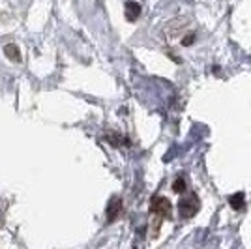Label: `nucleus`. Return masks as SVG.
Returning <instances> with one entry per match:
<instances>
[{
    "label": "nucleus",
    "instance_id": "obj_4",
    "mask_svg": "<svg viewBox=\"0 0 251 249\" xmlns=\"http://www.w3.org/2000/svg\"><path fill=\"white\" fill-rule=\"evenodd\" d=\"M120 212H122V199L115 195V197H111L109 200V204H107V210H105V214H107V223H115L118 216H120Z\"/></svg>",
    "mask_w": 251,
    "mask_h": 249
},
{
    "label": "nucleus",
    "instance_id": "obj_3",
    "mask_svg": "<svg viewBox=\"0 0 251 249\" xmlns=\"http://www.w3.org/2000/svg\"><path fill=\"white\" fill-rule=\"evenodd\" d=\"M189 26V19L188 17H175L171 21L165 23L163 26V34L167 40H175V38H180L184 32L188 30Z\"/></svg>",
    "mask_w": 251,
    "mask_h": 249
},
{
    "label": "nucleus",
    "instance_id": "obj_6",
    "mask_svg": "<svg viewBox=\"0 0 251 249\" xmlns=\"http://www.w3.org/2000/svg\"><path fill=\"white\" fill-rule=\"evenodd\" d=\"M229 204H230V208H232V210H236V212L244 210V208H246V193H244V191H238V193L230 195Z\"/></svg>",
    "mask_w": 251,
    "mask_h": 249
},
{
    "label": "nucleus",
    "instance_id": "obj_7",
    "mask_svg": "<svg viewBox=\"0 0 251 249\" xmlns=\"http://www.w3.org/2000/svg\"><path fill=\"white\" fill-rule=\"evenodd\" d=\"M4 54L10 58L11 62H21V51H19V47L15 43L4 45Z\"/></svg>",
    "mask_w": 251,
    "mask_h": 249
},
{
    "label": "nucleus",
    "instance_id": "obj_5",
    "mask_svg": "<svg viewBox=\"0 0 251 249\" xmlns=\"http://www.w3.org/2000/svg\"><path fill=\"white\" fill-rule=\"evenodd\" d=\"M141 4L135 2V0H127L124 6V13H126V19L129 23H135L139 17H141Z\"/></svg>",
    "mask_w": 251,
    "mask_h": 249
},
{
    "label": "nucleus",
    "instance_id": "obj_9",
    "mask_svg": "<svg viewBox=\"0 0 251 249\" xmlns=\"http://www.w3.org/2000/svg\"><path fill=\"white\" fill-rule=\"evenodd\" d=\"M195 38H197V34L195 32H189V34H186V36H182V45L184 47H189V45H193L195 43Z\"/></svg>",
    "mask_w": 251,
    "mask_h": 249
},
{
    "label": "nucleus",
    "instance_id": "obj_2",
    "mask_svg": "<svg viewBox=\"0 0 251 249\" xmlns=\"http://www.w3.org/2000/svg\"><path fill=\"white\" fill-rule=\"evenodd\" d=\"M148 212L150 214H157L163 219H171L173 218V204L167 197H161V195H154L150 199V206H148Z\"/></svg>",
    "mask_w": 251,
    "mask_h": 249
},
{
    "label": "nucleus",
    "instance_id": "obj_1",
    "mask_svg": "<svg viewBox=\"0 0 251 249\" xmlns=\"http://www.w3.org/2000/svg\"><path fill=\"white\" fill-rule=\"evenodd\" d=\"M201 210V199L195 191H188L186 195H182V199L178 200V214L182 219H191L193 216H197Z\"/></svg>",
    "mask_w": 251,
    "mask_h": 249
},
{
    "label": "nucleus",
    "instance_id": "obj_8",
    "mask_svg": "<svg viewBox=\"0 0 251 249\" xmlns=\"http://www.w3.org/2000/svg\"><path fill=\"white\" fill-rule=\"evenodd\" d=\"M173 191H175V193H180V195L186 193V191H188V182H186V178L178 176L176 180L173 182Z\"/></svg>",
    "mask_w": 251,
    "mask_h": 249
}]
</instances>
